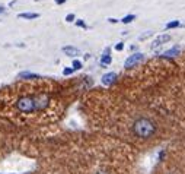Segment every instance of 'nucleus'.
<instances>
[{
	"label": "nucleus",
	"mask_w": 185,
	"mask_h": 174,
	"mask_svg": "<svg viewBox=\"0 0 185 174\" xmlns=\"http://www.w3.org/2000/svg\"><path fill=\"white\" fill-rule=\"evenodd\" d=\"M55 3L57 5H63V3H66V0H55Z\"/></svg>",
	"instance_id": "412c9836"
},
{
	"label": "nucleus",
	"mask_w": 185,
	"mask_h": 174,
	"mask_svg": "<svg viewBox=\"0 0 185 174\" xmlns=\"http://www.w3.org/2000/svg\"><path fill=\"white\" fill-rule=\"evenodd\" d=\"M53 91L54 89L47 84L19 88L16 92L9 94L3 102L12 110V116L18 119L32 120L55 117L61 113L63 104L58 98H55Z\"/></svg>",
	"instance_id": "7ed1b4c3"
},
{
	"label": "nucleus",
	"mask_w": 185,
	"mask_h": 174,
	"mask_svg": "<svg viewBox=\"0 0 185 174\" xmlns=\"http://www.w3.org/2000/svg\"><path fill=\"white\" fill-rule=\"evenodd\" d=\"M73 19H75V15H73V13H70V15H67V16H66V21H67V22H72Z\"/></svg>",
	"instance_id": "f3484780"
},
{
	"label": "nucleus",
	"mask_w": 185,
	"mask_h": 174,
	"mask_svg": "<svg viewBox=\"0 0 185 174\" xmlns=\"http://www.w3.org/2000/svg\"><path fill=\"white\" fill-rule=\"evenodd\" d=\"M77 25H79V26H83V28H85V22H83V21H80V19L77 21Z\"/></svg>",
	"instance_id": "aec40b11"
},
{
	"label": "nucleus",
	"mask_w": 185,
	"mask_h": 174,
	"mask_svg": "<svg viewBox=\"0 0 185 174\" xmlns=\"http://www.w3.org/2000/svg\"><path fill=\"white\" fill-rule=\"evenodd\" d=\"M19 78L21 79H40V76L38 75H35V73H29V72H22V73H19Z\"/></svg>",
	"instance_id": "9b49d317"
},
{
	"label": "nucleus",
	"mask_w": 185,
	"mask_h": 174,
	"mask_svg": "<svg viewBox=\"0 0 185 174\" xmlns=\"http://www.w3.org/2000/svg\"><path fill=\"white\" fill-rule=\"evenodd\" d=\"M109 63H111V56H109V48H107L104 56L101 57V65L107 66V65H109Z\"/></svg>",
	"instance_id": "6e6552de"
},
{
	"label": "nucleus",
	"mask_w": 185,
	"mask_h": 174,
	"mask_svg": "<svg viewBox=\"0 0 185 174\" xmlns=\"http://www.w3.org/2000/svg\"><path fill=\"white\" fill-rule=\"evenodd\" d=\"M72 72H73V69H70V67H67V69H64V70H63V73H64L66 76H67V75H70Z\"/></svg>",
	"instance_id": "a211bd4d"
},
{
	"label": "nucleus",
	"mask_w": 185,
	"mask_h": 174,
	"mask_svg": "<svg viewBox=\"0 0 185 174\" xmlns=\"http://www.w3.org/2000/svg\"><path fill=\"white\" fill-rule=\"evenodd\" d=\"M169 40H171V35H166V34H165V35H159V37L152 43V48H156V47L162 45L163 43H168Z\"/></svg>",
	"instance_id": "423d86ee"
},
{
	"label": "nucleus",
	"mask_w": 185,
	"mask_h": 174,
	"mask_svg": "<svg viewBox=\"0 0 185 174\" xmlns=\"http://www.w3.org/2000/svg\"><path fill=\"white\" fill-rule=\"evenodd\" d=\"M143 59V54L142 53H136V54H133V56H130L127 60H125V67H133L134 65H137L140 60Z\"/></svg>",
	"instance_id": "39448f33"
},
{
	"label": "nucleus",
	"mask_w": 185,
	"mask_h": 174,
	"mask_svg": "<svg viewBox=\"0 0 185 174\" xmlns=\"http://www.w3.org/2000/svg\"><path fill=\"white\" fill-rule=\"evenodd\" d=\"M133 174H185V145H172L160 151L157 161L150 170Z\"/></svg>",
	"instance_id": "20e7f679"
},
{
	"label": "nucleus",
	"mask_w": 185,
	"mask_h": 174,
	"mask_svg": "<svg viewBox=\"0 0 185 174\" xmlns=\"http://www.w3.org/2000/svg\"><path fill=\"white\" fill-rule=\"evenodd\" d=\"M115 48H117L118 51H120V50H122V43H118L117 45H115Z\"/></svg>",
	"instance_id": "6ab92c4d"
},
{
	"label": "nucleus",
	"mask_w": 185,
	"mask_h": 174,
	"mask_svg": "<svg viewBox=\"0 0 185 174\" xmlns=\"http://www.w3.org/2000/svg\"><path fill=\"white\" fill-rule=\"evenodd\" d=\"M152 31H147V32H144L143 35H140V40H146V38H149L150 35H152Z\"/></svg>",
	"instance_id": "2eb2a0df"
},
{
	"label": "nucleus",
	"mask_w": 185,
	"mask_h": 174,
	"mask_svg": "<svg viewBox=\"0 0 185 174\" xmlns=\"http://www.w3.org/2000/svg\"><path fill=\"white\" fill-rule=\"evenodd\" d=\"M114 81H115V73H107L102 78V84L104 85H111Z\"/></svg>",
	"instance_id": "0eeeda50"
},
{
	"label": "nucleus",
	"mask_w": 185,
	"mask_h": 174,
	"mask_svg": "<svg viewBox=\"0 0 185 174\" xmlns=\"http://www.w3.org/2000/svg\"><path fill=\"white\" fill-rule=\"evenodd\" d=\"M134 18H136V16H134V15H128V16H125V18H124V19H122V22H124V23H130V22L133 21V19H134Z\"/></svg>",
	"instance_id": "4468645a"
},
{
	"label": "nucleus",
	"mask_w": 185,
	"mask_h": 174,
	"mask_svg": "<svg viewBox=\"0 0 185 174\" xmlns=\"http://www.w3.org/2000/svg\"><path fill=\"white\" fill-rule=\"evenodd\" d=\"M3 12H4V8H3V6H0V13H3Z\"/></svg>",
	"instance_id": "4be33fe9"
},
{
	"label": "nucleus",
	"mask_w": 185,
	"mask_h": 174,
	"mask_svg": "<svg viewBox=\"0 0 185 174\" xmlns=\"http://www.w3.org/2000/svg\"><path fill=\"white\" fill-rule=\"evenodd\" d=\"M179 47H175V48H172V50H169V51H165L163 53V56L165 57H171V56H175V54H178L179 53Z\"/></svg>",
	"instance_id": "f8f14e48"
},
{
	"label": "nucleus",
	"mask_w": 185,
	"mask_h": 174,
	"mask_svg": "<svg viewBox=\"0 0 185 174\" xmlns=\"http://www.w3.org/2000/svg\"><path fill=\"white\" fill-rule=\"evenodd\" d=\"M80 67H82V63L79 60H75L73 62V69H80Z\"/></svg>",
	"instance_id": "dca6fc26"
},
{
	"label": "nucleus",
	"mask_w": 185,
	"mask_h": 174,
	"mask_svg": "<svg viewBox=\"0 0 185 174\" xmlns=\"http://www.w3.org/2000/svg\"><path fill=\"white\" fill-rule=\"evenodd\" d=\"M137 152L115 138L98 133L72 148L58 174H133Z\"/></svg>",
	"instance_id": "f03ea898"
},
{
	"label": "nucleus",
	"mask_w": 185,
	"mask_h": 174,
	"mask_svg": "<svg viewBox=\"0 0 185 174\" xmlns=\"http://www.w3.org/2000/svg\"><path fill=\"white\" fill-rule=\"evenodd\" d=\"M178 25H179V22H178V21H172V22H169V23L166 25V28H168V29H171V28H176Z\"/></svg>",
	"instance_id": "ddd939ff"
},
{
	"label": "nucleus",
	"mask_w": 185,
	"mask_h": 174,
	"mask_svg": "<svg viewBox=\"0 0 185 174\" xmlns=\"http://www.w3.org/2000/svg\"><path fill=\"white\" fill-rule=\"evenodd\" d=\"M85 107L99 133L150 149L185 124V84L134 79L118 92L87 95Z\"/></svg>",
	"instance_id": "f257e3e1"
},
{
	"label": "nucleus",
	"mask_w": 185,
	"mask_h": 174,
	"mask_svg": "<svg viewBox=\"0 0 185 174\" xmlns=\"http://www.w3.org/2000/svg\"><path fill=\"white\" fill-rule=\"evenodd\" d=\"M63 51H64L67 56H77L80 51L77 50V48H75V47H70V45H67V47H64L63 48Z\"/></svg>",
	"instance_id": "1a4fd4ad"
},
{
	"label": "nucleus",
	"mask_w": 185,
	"mask_h": 174,
	"mask_svg": "<svg viewBox=\"0 0 185 174\" xmlns=\"http://www.w3.org/2000/svg\"><path fill=\"white\" fill-rule=\"evenodd\" d=\"M18 16L22 18V19H37L40 15L38 13H31V12H25V13H19Z\"/></svg>",
	"instance_id": "9d476101"
}]
</instances>
